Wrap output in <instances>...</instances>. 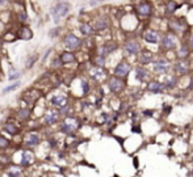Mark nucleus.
Here are the masks:
<instances>
[{"mask_svg":"<svg viewBox=\"0 0 193 177\" xmlns=\"http://www.w3.org/2000/svg\"><path fill=\"white\" fill-rule=\"evenodd\" d=\"M36 161V155L34 152L29 148H24L20 151V160H18V165L22 167L24 169L26 168H30V165L34 164Z\"/></svg>","mask_w":193,"mask_h":177,"instance_id":"f257e3e1","label":"nucleus"},{"mask_svg":"<svg viewBox=\"0 0 193 177\" xmlns=\"http://www.w3.org/2000/svg\"><path fill=\"white\" fill-rule=\"evenodd\" d=\"M68 12H70V4H68V3H63V2L55 4V6L51 8V11H50L51 16H53V20L55 22L61 21V18L66 16Z\"/></svg>","mask_w":193,"mask_h":177,"instance_id":"f03ea898","label":"nucleus"},{"mask_svg":"<svg viewBox=\"0 0 193 177\" xmlns=\"http://www.w3.org/2000/svg\"><path fill=\"white\" fill-rule=\"evenodd\" d=\"M78 127H79V125L76 124L75 118L71 117V116H67L66 120L62 122V125H61V127H59V130H61V132H62V134H64V135L74 136V132L76 131Z\"/></svg>","mask_w":193,"mask_h":177,"instance_id":"7ed1b4c3","label":"nucleus"},{"mask_svg":"<svg viewBox=\"0 0 193 177\" xmlns=\"http://www.w3.org/2000/svg\"><path fill=\"white\" fill-rule=\"evenodd\" d=\"M41 143V136H39L38 132H29L24 136L22 139V147L24 148H34V147L39 146Z\"/></svg>","mask_w":193,"mask_h":177,"instance_id":"20e7f679","label":"nucleus"},{"mask_svg":"<svg viewBox=\"0 0 193 177\" xmlns=\"http://www.w3.org/2000/svg\"><path fill=\"white\" fill-rule=\"evenodd\" d=\"M63 43H64V46H66L68 50H78V49L80 47V45H82V41H80V38L75 36V34L70 33V34H67V36L64 37Z\"/></svg>","mask_w":193,"mask_h":177,"instance_id":"39448f33","label":"nucleus"},{"mask_svg":"<svg viewBox=\"0 0 193 177\" xmlns=\"http://www.w3.org/2000/svg\"><path fill=\"white\" fill-rule=\"evenodd\" d=\"M135 12L139 14L141 17H148L152 12L151 3L147 2V0H142V2L138 3V6L135 7Z\"/></svg>","mask_w":193,"mask_h":177,"instance_id":"423d86ee","label":"nucleus"},{"mask_svg":"<svg viewBox=\"0 0 193 177\" xmlns=\"http://www.w3.org/2000/svg\"><path fill=\"white\" fill-rule=\"evenodd\" d=\"M176 37L174 36L172 33H167L163 36L162 41H160V45H162V49H164V50H174L176 47Z\"/></svg>","mask_w":193,"mask_h":177,"instance_id":"0eeeda50","label":"nucleus"},{"mask_svg":"<svg viewBox=\"0 0 193 177\" xmlns=\"http://www.w3.org/2000/svg\"><path fill=\"white\" fill-rule=\"evenodd\" d=\"M108 85H109L111 92H113V93H120V92L123 91V88H125V81H123L121 77L113 76V77L109 79V83H108Z\"/></svg>","mask_w":193,"mask_h":177,"instance_id":"6e6552de","label":"nucleus"},{"mask_svg":"<svg viewBox=\"0 0 193 177\" xmlns=\"http://www.w3.org/2000/svg\"><path fill=\"white\" fill-rule=\"evenodd\" d=\"M6 176L7 177H24V168L18 164H8L6 165Z\"/></svg>","mask_w":193,"mask_h":177,"instance_id":"1a4fd4ad","label":"nucleus"},{"mask_svg":"<svg viewBox=\"0 0 193 177\" xmlns=\"http://www.w3.org/2000/svg\"><path fill=\"white\" fill-rule=\"evenodd\" d=\"M130 70H131V66L129 65L127 62L122 61V62L118 63V65L116 66V68H115V76L121 77V79L126 77L129 75V72H130Z\"/></svg>","mask_w":193,"mask_h":177,"instance_id":"9d476101","label":"nucleus"},{"mask_svg":"<svg viewBox=\"0 0 193 177\" xmlns=\"http://www.w3.org/2000/svg\"><path fill=\"white\" fill-rule=\"evenodd\" d=\"M152 68H154V72H156V73H167L170 71L171 65L167 59H158V61L154 62Z\"/></svg>","mask_w":193,"mask_h":177,"instance_id":"9b49d317","label":"nucleus"},{"mask_svg":"<svg viewBox=\"0 0 193 177\" xmlns=\"http://www.w3.org/2000/svg\"><path fill=\"white\" fill-rule=\"evenodd\" d=\"M123 50H125L126 54H129V55H137V54H139V51H141V46H139V43H138L137 41L130 39V41H127L125 43Z\"/></svg>","mask_w":193,"mask_h":177,"instance_id":"f8f14e48","label":"nucleus"},{"mask_svg":"<svg viewBox=\"0 0 193 177\" xmlns=\"http://www.w3.org/2000/svg\"><path fill=\"white\" fill-rule=\"evenodd\" d=\"M143 39L148 43H159V33L154 29H148L143 34Z\"/></svg>","mask_w":193,"mask_h":177,"instance_id":"ddd939ff","label":"nucleus"},{"mask_svg":"<svg viewBox=\"0 0 193 177\" xmlns=\"http://www.w3.org/2000/svg\"><path fill=\"white\" fill-rule=\"evenodd\" d=\"M117 49V43L116 42H108L107 45H104L100 47V51H99V55L103 57V58H105L108 57L111 53H113Z\"/></svg>","mask_w":193,"mask_h":177,"instance_id":"4468645a","label":"nucleus"},{"mask_svg":"<svg viewBox=\"0 0 193 177\" xmlns=\"http://www.w3.org/2000/svg\"><path fill=\"white\" fill-rule=\"evenodd\" d=\"M3 130L6 131L7 134L12 135V136H16V135H18L20 132H21V129H20L16 124H13V122H7V124H4Z\"/></svg>","mask_w":193,"mask_h":177,"instance_id":"2eb2a0df","label":"nucleus"},{"mask_svg":"<svg viewBox=\"0 0 193 177\" xmlns=\"http://www.w3.org/2000/svg\"><path fill=\"white\" fill-rule=\"evenodd\" d=\"M174 70L177 73H180V75L188 73V72H189V63H188L187 61H179V62H176L174 65Z\"/></svg>","mask_w":193,"mask_h":177,"instance_id":"dca6fc26","label":"nucleus"},{"mask_svg":"<svg viewBox=\"0 0 193 177\" xmlns=\"http://www.w3.org/2000/svg\"><path fill=\"white\" fill-rule=\"evenodd\" d=\"M39 96H41V93H39L38 91H36V89H33V91H28V92L24 93L22 98H24V101L29 102V104H33V102H36L38 100Z\"/></svg>","mask_w":193,"mask_h":177,"instance_id":"f3484780","label":"nucleus"},{"mask_svg":"<svg viewBox=\"0 0 193 177\" xmlns=\"http://www.w3.org/2000/svg\"><path fill=\"white\" fill-rule=\"evenodd\" d=\"M170 29L172 32L176 33H183L185 30V24L181 20H171L170 21Z\"/></svg>","mask_w":193,"mask_h":177,"instance_id":"a211bd4d","label":"nucleus"},{"mask_svg":"<svg viewBox=\"0 0 193 177\" xmlns=\"http://www.w3.org/2000/svg\"><path fill=\"white\" fill-rule=\"evenodd\" d=\"M139 63L142 65H148L154 61V54H152L150 50H142L139 51Z\"/></svg>","mask_w":193,"mask_h":177,"instance_id":"6ab92c4d","label":"nucleus"},{"mask_svg":"<svg viewBox=\"0 0 193 177\" xmlns=\"http://www.w3.org/2000/svg\"><path fill=\"white\" fill-rule=\"evenodd\" d=\"M18 38L22 39V41H29V39L33 38V32L30 28L28 26H21L18 30Z\"/></svg>","mask_w":193,"mask_h":177,"instance_id":"aec40b11","label":"nucleus"},{"mask_svg":"<svg viewBox=\"0 0 193 177\" xmlns=\"http://www.w3.org/2000/svg\"><path fill=\"white\" fill-rule=\"evenodd\" d=\"M58 122V116L57 113L54 112H47L45 116H43V124H45L46 126H53L55 125Z\"/></svg>","mask_w":193,"mask_h":177,"instance_id":"412c9836","label":"nucleus"},{"mask_svg":"<svg viewBox=\"0 0 193 177\" xmlns=\"http://www.w3.org/2000/svg\"><path fill=\"white\" fill-rule=\"evenodd\" d=\"M59 59H61V62L63 65H70V63H74L76 61L75 54L71 53V51H63L61 54V57H59Z\"/></svg>","mask_w":193,"mask_h":177,"instance_id":"4be33fe9","label":"nucleus"},{"mask_svg":"<svg viewBox=\"0 0 193 177\" xmlns=\"http://www.w3.org/2000/svg\"><path fill=\"white\" fill-rule=\"evenodd\" d=\"M147 91L151 93H162L164 91V85L160 81H150L147 85Z\"/></svg>","mask_w":193,"mask_h":177,"instance_id":"5701e85b","label":"nucleus"},{"mask_svg":"<svg viewBox=\"0 0 193 177\" xmlns=\"http://www.w3.org/2000/svg\"><path fill=\"white\" fill-rule=\"evenodd\" d=\"M17 117L22 122L29 121L32 118V109H29V108H21V109L17 112Z\"/></svg>","mask_w":193,"mask_h":177,"instance_id":"b1692460","label":"nucleus"},{"mask_svg":"<svg viewBox=\"0 0 193 177\" xmlns=\"http://www.w3.org/2000/svg\"><path fill=\"white\" fill-rule=\"evenodd\" d=\"M51 105H54V106H57V108L61 109V108L68 105L67 104V98L64 96H53L51 97Z\"/></svg>","mask_w":193,"mask_h":177,"instance_id":"393cba45","label":"nucleus"},{"mask_svg":"<svg viewBox=\"0 0 193 177\" xmlns=\"http://www.w3.org/2000/svg\"><path fill=\"white\" fill-rule=\"evenodd\" d=\"M11 147H12L11 140H9L7 136H4V135L0 134V154H2V152L8 151Z\"/></svg>","mask_w":193,"mask_h":177,"instance_id":"a878e982","label":"nucleus"},{"mask_svg":"<svg viewBox=\"0 0 193 177\" xmlns=\"http://www.w3.org/2000/svg\"><path fill=\"white\" fill-rule=\"evenodd\" d=\"M108 25H109V22H108L107 18H99V20H96V22H95V28H93V30H96V32L105 30V29L108 28Z\"/></svg>","mask_w":193,"mask_h":177,"instance_id":"bb28decb","label":"nucleus"},{"mask_svg":"<svg viewBox=\"0 0 193 177\" xmlns=\"http://www.w3.org/2000/svg\"><path fill=\"white\" fill-rule=\"evenodd\" d=\"M164 88H168V89H172V88H175L176 85V83H177V79L175 77V75H168L164 77Z\"/></svg>","mask_w":193,"mask_h":177,"instance_id":"cd10ccee","label":"nucleus"},{"mask_svg":"<svg viewBox=\"0 0 193 177\" xmlns=\"http://www.w3.org/2000/svg\"><path fill=\"white\" fill-rule=\"evenodd\" d=\"M135 77H137V80H139V81L143 83L146 80V77H147V71L143 67H138L137 72H135Z\"/></svg>","mask_w":193,"mask_h":177,"instance_id":"c85d7f7f","label":"nucleus"},{"mask_svg":"<svg viewBox=\"0 0 193 177\" xmlns=\"http://www.w3.org/2000/svg\"><path fill=\"white\" fill-rule=\"evenodd\" d=\"M177 8H179V6H177V3L175 2V0H167L166 9H167L168 13H175Z\"/></svg>","mask_w":193,"mask_h":177,"instance_id":"c756f323","label":"nucleus"},{"mask_svg":"<svg viewBox=\"0 0 193 177\" xmlns=\"http://www.w3.org/2000/svg\"><path fill=\"white\" fill-rule=\"evenodd\" d=\"M80 32L84 34V36H92L93 34V28L90 25V24H82L80 25Z\"/></svg>","mask_w":193,"mask_h":177,"instance_id":"7c9ffc66","label":"nucleus"},{"mask_svg":"<svg viewBox=\"0 0 193 177\" xmlns=\"http://www.w3.org/2000/svg\"><path fill=\"white\" fill-rule=\"evenodd\" d=\"M177 55H179V58H181V59H185L188 55H189V47L185 46V45H183V46L179 49V53H177Z\"/></svg>","mask_w":193,"mask_h":177,"instance_id":"2f4dec72","label":"nucleus"},{"mask_svg":"<svg viewBox=\"0 0 193 177\" xmlns=\"http://www.w3.org/2000/svg\"><path fill=\"white\" fill-rule=\"evenodd\" d=\"M18 87H20V81H14L13 84H11V85H8V87L4 88V89H3V95H7L8 92H12L14 89H17Z\"/></svg>","mask_w":193,"mask_h":177,"instance_id":"473e14b6","label":"nucleus"},{"mask_svg":"<svg viewBox=\"0 0 193 177\" xmlns=\"http://www.w3.org/2000/svg\"><path fill=\"white\" fill-rule=\"evenodd\" d=\"M38 59V54H34L33 57H30L28 59V63H26V68H32L34 66V63H36V61Z\"/></svg>","mask_w":193,"mask_h":177,"instance_id":"72a5a7b5","label":"nucleus"},{"mask_svg":"<svg viewBox=\"0 0 193 177\" xmlns=\"http://www.w3.org/2000/svg\"><path fill=\"white\" fill-rule=\"evenodd\" d=\"M95 65H96L97 67H103L104 65H105V58L97 55V57L95 58Z\"/></svg>","mask_w":193,"mask_h":177,"instance_id":"f704fd0d","label":"nucleus"},{"mask_svg":"<svg viewBox=\"0 0 193 177\" xmlns=\"http://www.w3.org/2000/svg\"><path fill=\"white\" fill-rule=\"evenodd\" d=\"M51 66H53V68H61V67L63 66V63L61 62V59L57 58V59H54V61H53Z\"/></svg>","mask_w":193,"mask_h":177,"instance_id":"c9c22d12","label":"nucleus"},{"mask_svg":"<svg viewBox=\"0 0 193 177\" xmlns=\"http://www.w3.org/2000/svg\"><path fill=\"white\" fill-rule=\"evenodd\" d=\"M20 76H21V72H18V71H14L13 73H11V75L8 76V79L12 81V80H16V79H18Z\"/></svg>","mask_w":193,"mask_h":177,"instance_id":"e433bc0d","label":"nucleus"},{"mask_svg":"<svg viewBox=\"0 0 193 177\" xmlns=\"http://www.w3.org/2000/svg\"><path fill=\"white\" fill-rule=\"evenodd\" d=\"M59 30H61V29H59V28H54V29H51V30L49 32V37H50V38H53V37H57L58 34H59Z\"/></svg>","mask_w":193,"mask_h":177,"instance_id":"4c0bfd02","label":"nucleus"},{"mask_svg":"<svg viewBox=\"0 0 193 177\" xmlns=\"http://www.w3.org/2000/svg\"><path fill=\"white\" fill-rule=\"evenodd\" d=\"M18 18H20V21H21V22H25L26 20H28V17H26V13H25V12H21V13L18 14Z\"/></svg>","mask_w":193,"mask_h":177,"instance_id":"58836bf2","label":"nucleus"},{"mask_svg":"<svg viewBox=\"0 0 193 177\" xmlns=\"http://www.w3.org/2000/svg\"><path fill=\"white\" fill-rule=\"evenodd\" d=\"M82 88H83V92L87 93V92H88V83L83 80V81H82Z\"/></svg>","mask_w":193,"mask_h":177,"instance_id":"ea45409f","label":"nucleus"},{"mask_svg":"<svg viewBox=\"0 0 193 177\" xmlns=\"http://www.w3.org/2000/svg\"><path fill=\"white\" fill-rule=\"evenodd\" d=\"M143 116L151 117V116H152V110H143Z\"/></svg>","mask_w":193,"mask_h":177,"instance_id":"a19ab883","label":"nucleus"},{"mask_svg":"<svg viewBox=\"0 0 193 177\" xmlns=\"http://www.w3.org/2000/svg\"><path fill=\"white\" fill-rule=\"evenodd\" d=\"M51 50H53V49H49V50L46 51V54H45V55H43V58H42V62H45V61H46V58L49 57V54L51 53Z\"/></svg>","mask_w":193,"mask_h":177,"instance_id":"79ce46f5","label":"nucleus"},{"mask_svg":"<svg viewBox=\"0 0 193 177\" xmlns=\"http://www.w3.org/2000/svg\"><path fill=\"white\" fill-rule=\"evenodd\" d=\"M101 2H104V0H91V2H90V4H91V6H96V4L101 3Z\"/></svg>","mask_w":193,"mask_h":177,"instance_id":"37998d69","label":"nucleus"},{"mask_svg":"<svg viewBox=\"0 0 193 177\" xmlns=\"http://www.w3.org/2000/svg\"><path fill=\"white\" fill-rule=\"evenodd\" d=\"M189 46H191V49L193 50V36L191 37V39H189Z\"/></svg>","mask_w":193,"mask_h":177,"instance_id":"c03bdc74","label":"nucleus"},{"mask_svg":"<svg viewBox=\"0 0 193 177\" xmlns=\"http://www.w3.org/2000/svg\"><path fill=\"white\" fill-rule=\"evenodd\" d=\"M0 4H6V0H0Z\"/></svg>","mask_w":193,"mask_h":177,"instance_id":"a18cd8bd","label":"nucleus"},{"mask_svg":"<svg viewBox=\"0 0 193 177\" xmlns=\"http://www.w3.org/2000/svg\"><path fill=\"white\" fill-rule=\"evenodd\" d=\"M3 169V165H2V163H0V171H2Z\"/></svg>","mask_w":193,"mask_h":177,"instance_id":"49530a36","label":"nucleus"}]
</instances>
